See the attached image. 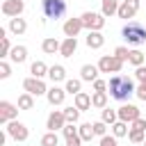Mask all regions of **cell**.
I'll list each match as a JSON object with an SVG mask.
<instances>
[{"instance_id": "18", "label": "cell", "mask_w": 146, "mask_h": 146, "mask_svg": "<svg viewBox=\"0 0 146 146\" xmlns=\"http://www.w3.org/2000/svg\"><path fill=\"white\" fill-rule=\"evenodd\" d=\"M75 50H78V39H75V36H66V39L62 41L59 55H62V57H73Z\"/></svg>"}, {"instance_id": "26", "label": "cell", "mask_w": 146, "mask_h": 146, "mask_svg": "<svg viewBox=\"0 0 146 146\" xmlns=\"http://www.w3.org/2000/svg\"><path fill=\"white\" fill-rule=\"evenodd\" d=\"M91 107H98V110L107 107V94H105V91H94V96H91Z\"/></svg>"}, {"instance_id": "39", "label": "cell", "mask_w": 146, "mask_h": 146, "mask_svg": "<svg viewBox=\"0 0 146 146\" xmlns=\"http://www.w3.org/2000/svg\"><path fill=\"white\" fill-rule=\"evenodd\" d=\"M100 146H119V141L114 135H105V137H100Z\"/></svg>"}, {"instance_id": "34", "label": "cell", "mask_w": 146, "mask_h": 146, "mask_svg": "<svg viewBox=\"0 0 146 146\" xmlns=\"http://www.w3.org/2000/svg\"><path fill=\"white\" fill-rule=\"evenodd\" d=\"M59 144V137H57V132H52V130H48L43 137H41V146H57Z\"/></svg>"}, {"instance_id": "14", "label": "cell", "mask_w": 146, "mask_h": 146, "mask_svg": "<svg viewBox=\"0 0 146 146\" xmlns=\"http://www.w3.org/2000/svg\"><path fill=\"white\" fill-rule=\"evenodd\" d=\"M64 34L66 36H78L80 34V30H84V25H82V18H66V23H64Z\"/></svg>"}, {"instance_id": "19", "label": "cell", "mask_w": 146, "mask_h": 146, "mask_svg": "<svg viewBox=\"0 0 146 146\" xmlns=\"http://www.w3.org/2000/svg\"><path fill=\"white\" fill-rule=\"evenodd\" d=\"M73 105H75L80 112L91 110V96H89V94H84V91H80V94H75V96H73Z\"/></svg>"}, {"instance_id": "33", "label": "cell", "mask_w": 146, "mask_h": 146, "mask_svg": "<svg viewBox=\"0 0 146 146\" xmlns=\"http://www.w3.org/2000/svg\"><path fill=\"white\" fill-rule=\"evenodd\" d=\"M128 139H130L132 144H144V141H146V135H144V130L130 128V132H128Z\"/></svg>"}, {"instance_id": "11", "label": "cell", "mask_w": 146, "mask_h": 146, "mask_svg": "<svg viewBox=\"0 0 146 146\" xmlns=\"http://www.w3.org/2000/svg\"><path fill=\"white\" fill-rule=\"evenodd\" d=\"M23 9H25V2H23V0H5V2H2V14L9 16V18L21 16Z\"/></svg>"}, {"instance_id": "3", "label": "cell", "mask_w": 146, "mask_h": 146, "mask_svg": "<svg viewBox=\"0 0 146 146\" xmlns=\"http://www.w3.org/2000/svg\"><path fill=\"white\" fill-rule=\"evenodd\" d=\"M41 14L46 18H62L66 14V0H41Z\"/></svg>"}, {"instance_id": "1", "label": "cell", "mask_w": 146, "mask_h": 146, "mask_svg": "<svg viewBox=\"0 0 146 146\" xmlns=\"http://www.w3.org/2000/svg\"><path fill=\"white\" fill-rule=\"evenodd\" d=\"M107 89H110V96H112L114 100H121V103H125V100L137 91L132 78H128V75H114V78H110Z\"/></svg>"}, {"instance_id": "23", "label": "cell", "mask_w": 146, "mask_h": 146, "mask_svg": "<svg viewBox=\"0 0 146 146\" xmlns=\"http://www.w3.org/2000/svg\"><path fill=\"white\" fill-rule=\"evenodd\" d=\"M9 59H11V62H16V64L25 62V59H27V48H25V46H14V48H11V52H9Z\"/></svg>"}, {"instance_id": "42", "label": "cell", "mask_w": 146, "mask_h": 146, "mask_svg": "<svg viewBox=\"0 0 146 146\" xmlns=\"http://www.w3.org/2000/svg\"><path fill=\"white\" fill-rule=\"evenodd\" d=\"M135 78H137L139 82H146V66H137V71H135Z\"/></svg>"}, {"instance_id": "29", "label": "cell", "mask_w": 146, "mask_h": 146, "mask_svg": "<svg viewBox=\"0 0 146 146\" xmlns=\"http://www.w3.org/2000/svg\"><path fill=\"white\" fill-rule=\"evenodd\" d=\"M30 73H32L34 78H43V75H48V66H46L43 62H32Z\"/></svg>"}, {"instance_id": "41", "label": "cell", "mask_w": 146, "mask_h": 146, "mask_svg": "<svg viewBox=\"0 0 146 146\" xmlns=\"http://www.w3.org/2000/svg\"><path fill=\"white\" fill-rule=\"evenodd\" d=\"M135 96H137L139 100H146V82H141V84L137 87V91H135Z\"/></svg>"}, {"instance_id": "4", "label": "cell", "mask_w": 146, "mask_h": 146, "mask_svg": "<svg viewBox=\"0 0 146 146\" xmlns=\"http://www.w3.org/2000/svg\"><path fill=\"white\" fill-rule=\"evenodd\" d=\"M98 68H100V73H121L123 59H119L116 55H103L98 59Z\"/></svg>"}, {"instance_id": "37", "label": "cell", "mask_w": 146, "mask_h": 146, "mask_svg": "<svg viewBox=\"0 0 146 146\" xmlns=\"http://www.w3.org/2000/svg\"><path fill=\"white\" fill-rule=\"evenodd\" d=\"M94 132H96V137H105L107 135V123L105 121H96L94 123Z\"/></svg>"}, {"instance_id": "30", "label": "cell", "mask_w": 146, "mask_h": 146, "mask_svg": "<svg viewBox=\"0 0 146 146\" xmlns=\"http://www.w3.org/2000/svg\"><path fill=\"white\" fill-rule=\"evenodd\" d=\"M78 130H80L82 141H91V137H96V132H94V123H82Z\"/></svg>"}, {"instance_id": "6", "label": "cell", "mask_w": 146, "mask_h": 146, "mask_svg": "<svg viewBox=\"0 0 146 146\" xmlns=\"http://www.w3.org/2000/svg\"><path fill=\"white\" fill-rule=\"evenodd\" d=\"M7 135L11 137V139H16V141H25L27 137H30V130H27V125L25 123H21V121H9L7 123Z\"/></svg>"}, {"instance_id": "25", "label": "cell", "mask_w": 146, "mask_h": 146, "mask_svg": "<svg viewBox=\"0 0 146 146\" xmlns=\"http://www.w3.org/2000/svg\"><path fill=\"white\" fill-rule=\"evenodd\" d=\"M110 128H112V135H114L116 139H119V137H128V132H130V128H128L125 121H116V123H112Z\"/></svg>"}, {"instance_id": "16", "label": "cell", "mask_w": 146, "mask_h": 146, "mask_svg": "<svg viewBox=\"0 0 146 146\" xmlns=\"http://www.w3.org/2000/svg\"><path fill=\"white\" fill-rule=\"evenodd\" d=\"M98 73H100L98 64H96V66H94V64H84V66L80 68V80H84V82H94V80H98Z\"/></svg>"}, {"instance_id": "2", "label": "cell", "mask_w": 146, "mask_h": 146, "mask_svg": "<svg viewBox=\"0 0 146 146\" xmlns=\"http://www.w3.org/2000/svg\"><path fill=\"white\" fill-rule=\"evenodd\" d=\"M123 39L128 41V43H132V46H139V43H144L146 41V27L141 25V23H137V21H130L125 27H123Z\"/></svg>"}, {"instance_id": "15", "label": "cell", "mask_w": 146, "mask_h": 146, "mask_svg": "<svg viewBox=\"0 0 146 146\" xmlns=\"http://www.w3.org/2000/svg\"><path fill=\"white\" fill-rule=\"evenodd\" d=\"M64 96H66V89H62V87H57V84H52L50 89H48V94H46V98H48V103L55 107V105H62L64 103Z\"/></svg>"}, {"instance_id": "20", "label": "cell", "mask_w": 146, "mask_h": 146, "mask_svg": "<svg viewBox=\"0 0 146 146\" xmlns=\"http://www.w3.org/2000/svg\"><path fill=\"white\" fill-rule=\"evenodd\" d=\"M48 78L52 80V84H57V82L66 80V68H64L62 64H55V66H50V68H48Z\"/></svg>"}, {"instance_id": "17", "label": "cell", "mask_w": 146, "mask_h": 146, "mask_svg": "<svg viewBox=\"0 0 146 146\" xmlns=\"http://www.w3.org/2000/svg\"><path fill=\"white\" fill-rule=\"evenodd\" d=\"M87 46L89 48H94V50H98V48H103V43H105V36L100 34V30H89V34H87Z\"/></svg>"}, {"instance_id": "44", "label": "cell", "mask_w": 146, "mask_h": 146, "mask_svg": "<svg viewBox=\"0 0 146 146\" xmlns=\"http://www.w3.org/2000/svg\"><path fill=\"white\" fill-rule=\"evenodd\" d=\"M132 128H137V130H146V119H141V116L135 119V121H132Z\"/></svg>"}, {"instance_id": "38", "label": "cell", "mask_w": 146, "mask_h": 146, "mask_svg": "<svg viewBox=\"0 0 146 146\" xmlns=\"http://www.w3.org/2000/svg\"><path fill=\"white\" fill-rule=\"evenodd\" d=\"M114 55H116L119 59H123V62H128V57H130V50H128L125 46H119V48L114 50Z\"/></svg>"}, {"instance_id": "21", "label": "cell", "mask_w": 146, "mask_h": 146, "mask_svg": "<svg viewBox=\"0 0 146 146\" xmlns=\"http://www.w3.org/2000/svg\"><path fill=\"white\" fill-rule=\"evenodd\" d=\"M27 30V23H25V18H21V16H14V18H9V32L11 34H23Z\"/></svg>"}, {"instance_id": "46", "label": "cell", "mask_w": 146, "mask_h": 146, "mask_svg": "<svg viewBox=\"0 0 146 146\" xmlns=\"http://www.w3.org/2000/svg\"><path fill=\"white\" fill-rule=\"evenodd\" d=\"M144 146H146V141H144Z\"/></svg>"}, {"instance_id": "40", "label": "cell", "mask_w": 146, "mask_h": 146, "mask_svg": "<svg viewBox=\"0 0 146 146\" xmlns=\"http://www.w3.org/2000/svg\"><path fill=\"white\" fill-rule=\"evenodd\" d=\"M11 75V66L7 64V62H0V78L5 80V78H9Z\"/></svg>"}, {"instance_id": "28", "label": "cell", "mask_w": 146, "mask_h": 146, "mask_svg": "<svg viewBox=\"0 0 146 146\" xmlns=\"http://www.w3.org/2000/svg\"><path fill=\"white\" fill-rule=\"evenodd\" d=\"M100 121H105L107 125H112V123H116V121H119V114H116V110H112V107H103V114H100Z\"/></svg>"}, {"instance_id": "10", "label": "cell", "mask_w": 146, "mask_h": 146, "mask_svg": "<svg viewBox=\"0 0 146 146\" xmlns=\"http://www.w3.org/2000/svg\"><path fill=\"white\" fill-rule=\"evenodd\" d=\"M116 114H119V121L132 123L135 119H139V107H137V105H130V103H123V105L116 110Z\"/></svg>"}, {"instance_id": "12", "label": "cell", "mask_w": 146, "mask_h": 146, "mask_svg": "<svg viewBox=\"0 0 146 146\" xmlns=\"http://www.w3.org/2000/svg\"><path fill=\"white\" fill-rule=\"evenodd\" d=\"M137 11H139V0H123V2L119 5L116 16H119V18H132Z\"/></svg>"}, {"instance_id": "35", "label": "cell", "mask_w": 146, "mask_h": 146, "mask_svg": "<svg viewBox=\"0 0 146 146\" xmlns=\"http://www.w3.org/2000/svg\"><path fill=\"white\" fill-rule=\"evenodd\" d=\"M64 116H66L68 123H78V119H80V110H78L75 105H71V107L64 110Z\"/></svg>"}, {"instance_id": "27", "label": "cell", "mask_w": 146, "mask_h": 146, "mask_svg": "<svg viewBox=\"0 0 146 146\" xmlns=\"http://www.w3.org/2000/svg\"><path fill=\"white\" fill-rule=\"evenodd\" d=\"M18 107H21V110H32V107H34V96H32L30 91L21 94V96H18Z\"/></svg>"}, {"instance_id": "7", "label": "cell", "mask_w": 146, "mask_h": 146, "mask_svg": "<svg viewBox=\"0 0 146 146\" xmlns=\"http://www.w3.org/2000/svg\"><path fill=\"white\" fill-rule=\"evenodd\" d=\"M23 89H25V91H30L32 96H46V94H48V89H46L43 80H41V78H34V75L23 80Z\"/></svg>"}, {"instance_id": "45", "label": "cell", "mask_w": 146, "mask_h": 146, "mask_svg": "<svg viewBox=\"0 0 146 146\" xmlns=\"http://www.w3.org/2000/svg\"><path fill=\"white\" fill-rule=\"evenodd\" d=\"M66 146H73V144H66Z\"/></svg>"}, {"instance_id": "43", "label": "cell", "mask_w": 146, "mask_h": 146, "mask_svg": "<svg viewBox=\"0 0 146 146\" xmlns=\"http://www.w3.org/2000/svg\"><path fill=\"white\" fill-rule=\"evenodd\" d=\"M105 89H107V82L105 80H100V78L94 80V91H105Z\"/></svg>"}, {"instance_id": "5", "label": "cell", "mask_w": 146, "mask_h": 146, "mask_svg": "<svg viewBox=\"0 0 146 146\" xmlns=\"http://www.w3.org/2000/svg\"><path fill=\"white\" fill-rule=\"evenodd\" d=\"M80 18H82L84 30H103V27H105V16H103V14H96V11H84Z\"/></svg>"}, {"instance_id": "36", "label": "cell", "mask_w": 146, "mask_h": 146, "mask_svg": "<svg viewBox=\"0 0 146 146\" xmlns=\"http://www.w3.org/2000/svg\"><path fill=\"white\" fill-rule=\"evenodd\" d=\"M11 43H9V36H5V39H0V57L5 59V57H9V52H11Z\"/></svg>"}, {"instance_id": "32", "label": "cell", "mask_w": 146, "mask_h": 146, "mask_svg": "<svg viewBox=\"0 0 146 146\" xmlns=\"http://www.w3.org/2000/svg\"><path fill=\"white\" fill-rule=\"evenodd\" d=\"M80 87H82V80H75V78H71V80H66V94H71V96H75V94H80Z\"/></svg>"}, {"instance_id": "8", "label": "cell", "mask_w": 146, "mask_h": 146, "mask_svg": "<svg viewBox=\"0 0 146 146\" xmlns=\"http://www.w3.org/2000/svg\"><path fill=\"white\" fill-rule=\"evenodd\" d=\"M66 123H68V121H66V116H64V110H52V112L48 114L46 128H48V130H52V132H57V130H62Z\"/></svg>"}, {"instance_id": "31", "label": "cell", "mask_w": 146, "mask_h": 146, "mask_svg": "<svg viewBox=\"0 0 146 146\" xmlns=\"http://www.w3.org/2000/svg\"><path fill=\"white\" fill-rule=\"evenodd\" d=\"M144 59H146V55L141 52V50H130V57H128V62L132 64V66H144Z\"/></svg>"}, {"instance_id": "13", "label": "cell", "mask_w": 146, "mask_h": 146, "mask_svg": "<svg viewBox=\"0 0 146 146\" xmlns=\"http://www.w3.org/2000/svg\"><path fill=\"white\" fill-rule=\"evenodd\" d=\"M62 135H64L66 144H73V146H80L82 144V137H80V130L75 128V123H66L62 128Z\"/></svg>"}, {"instance_id": "24", "label": "cell", "mask_w": 146, "mask_h": 146, "mask_svg": "<svg viewBox=\"0 0 146 146\" xmlns=\"http://www.w3.org/2000/svg\"><path fill=\"white\" fill-rule=\"evenodd\" d=\"M119 11V0H103L100 2V14L103 16H114Z\"/></svg>"}, {"instance_id": "22", "label": "cell", "mask_w": 146, "mask_h": 146, "mask_svg": "<svg viewBox=\"0 0 146 146\" xmlns=\"http://www.w3.org/2000/svg\"><path fill=\"white\" fill-rule=\"evenodd\" d=\"M41 48H43V52H46V55H55V52H59L62 43H59V41H57L55 36H48V39H43Z\"/></svg>"}, {"instance_id": "9", "label": "cell", "mask_w": 146, "mask_h": 146, "mask_svg": "<svg viewBox=\"0 0 146 146\" xmlns=\"http://www.w3.org/2000/svg\"><path fill=\"white\" fill-rule=\"evenodd\" d=\"M18 105L9 103V100H0V123H9L18 116Z\"/></svg>"}]
</instances>
